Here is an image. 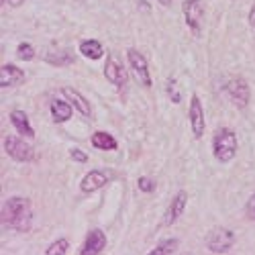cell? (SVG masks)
<instances>
[{
  "instance_id": "cell-20",
  "label": "cell",
  "mask_w": 255,
  "mask_h": 255,
  "mask_svg": "<svg viewBox=\"0 0 255 255\" xmlns=\"http://www.w3.org/2000/svg\"><path fill=\"white\" fill-rule=\"evenodd\" d=\"M178 251V239H167L163 243H159L155 249H151V255H169Z\"/></svg>"
},
{
  "instance_id": "cell-7",
  "label": "cell",
  "mask_w": 255,
  "mask_h": 255,
  "mask_svg": "<svg viewBox=\"0 0 255 255\" xmlns=\"http://www.w3.org/2000/svg\"><path fill=\"white\" fill-rule=\"evenodd\" d=\"M127 59H129L131 68L135 70V76L141 80V84L149 88L151 86V74H149V63H147V59L143 57V53H139L137 49H129L127 51Z\"/></svg>"
},
{
  "instance_id": "cell-4",
  "label": "cell",
  "mask_w": 255,
  "mask_h": 255,
  "mask_svg": "<svg viewBox=\"0 0 255 255\" xmlns=\"http://www.w3.org/2000/svg\"><path fill=\"white\" fill-rule=\"evenodd\" d=\"M182 10H184V20H186L188 29L192 31V35L198 37L200 31H202L204 12H206L204 10V2H202V0H186Z\"/></svg>"
},
{
  "instance_id": "cell-8",
  "label": "cell",
  "mask_w": 255,
  "mask_h": 255,
  "mask_svg": "<svg viewBox=\"0 0 255 255\" xmlns=\"http://www.w3.org/2000/svg\"><path fill=\"white\" fill-rule=\"evenodd\" d=\"M104 76H106V80H109L111 84H115V86H119V88H123L125 84H127V80H129V74H127L125 66H123V63L117 57H113V55L106 57Z\"/></svg>"
},
{
  "instance_id": "cell-2",
  "label": "cell",
  "mask_w": 255,
  "mask_h": 255,
  "mask_svg": "<svg viewBox=\"0 0 255 255\" xmlns=\"http://www.w3.org/2000/svg\"><path fill=\"white\" fill-rule=\"evenodd\" d=\"M212 153H215V157L223 163H227V161H231L233 157H235V153H237L235 133H233L231 129H227V127L219 129L215 133V139H212Z\"/></svg>"
},
{
  "instance_id": "cell-6",
  "label": "cell",
  "mask_w": 255,
  "mask_h": 255,
  "mask_svg": "<svg viewBox=\"0 0 255 255\" xmlns=\"http://www.w3.org/2000/svg\"><path fill=\"white\" fill-rule=\"evenodd\" d=\"M225 90L231 96V100L235 102L237 109H245V106L249 104L251 92H249V86H247V82L243 78H231V80H227Z\"/></svg>"
},
{
  "instance_id": "cell-18",
  "label": "cell",
  "mask_w": 255,
  "mask_h": 255,
  "mask_svg": "<svg viewBox=\"0 0 255 255\" xmlns=\"http://www.w3.org/2000/svg\"><path fill=\"white\" fill-rule=\"evenodd\" d=\"M92 145L96 147V149H102V151H113V149H117V139L109 133L98 131V133L92 135Z\"/></svg>"
},
{
  "instance_id": "cell-1",
  "label": "cell",
  "mask_w": 255,
  "mask_h": 255,
  "mask_svg": "<svg viewBox=\"0 0 255 255\" xmlns=\"http://www.w3.org/2000/svg\"><path fill=\"white\" fill-rule=\"evenodd\" d=\"M2 225L18 231V233H27L33 227V208L29 198L23 196H10L2 204Z\"/></svg>"
},
{
  "instance_id": "cell-28",
  "label": "cell",
  "mask_w": 255,
  "mask_h": 255,
  "mask_svg": "<svg viewBox=\"0 0 255 255\" xmlns=\"http://www.w3.org/2000/svg\"><path fill=\"white\" fill-rule=\"evenodd\" d=\"M25 0H2V4H8V6H20Z\"/></svg>"
},
{
  "instance_id": "cell-23",
  "label": "cell",
  "mask_w": 255,
  "mask_h": 255,
  "mask_svg": "<svg viewBox=\"0 0 255 255\" xmlns=\"http://www.w3.org/2000/svg\"><path fill=\"white\" fill-rule=\"evenodd\" d=\"M137 186H139L141 192H153V190H155V182L151 178H147V176H141Z\"/></svg>"
},
{
  "instance_id": "cell-22",
  "label": "cell",
  "mask_w": 255,
  "mask_h": 255,
  "mask_svg": "<svg viewBox=\"0 0 255 255\" xmlns=\"http://www.w3.org/2000/svg\"><path fill=\"white\" fill-rule=\"evenodd\" d=\"M16 55H18L20 59H25V61H31V59L35 57V49H33V45H29V43H20L18 49H16Z\"/></svg>"
},
{
  "instance_id": "cell-26",
  "label": "cell",
  "mask_w": 255,
  "mask_h": 255,
  "mask_svg": "<svg viewBox=\"0 0 255 255\" xmlns=\"http://www.w3.org/2000/svg\"><path fill=\"white\" fill-rule=\"evenodd\" d=\"M70 155H72V159H76V161H80V163H86V161H88V155L82 153L80 149H72Z\"/></svg>"
},
{
  "instance_id": "cell-21",
  "label": "cell",
  "mask_w": 255,
  "mask_h": 255,
  "mask_svg": "<svg viewBox=\"0 0 255 255\" xmlns=\"http://www.w3.org/2000/svg\"><path fill=\"white\" fill-rule=\"evenodd\" d=\"M68 251H70V241H68V239H63V237L57 239L55 243H51V245L45 249L47 255H66Z\"/></svg>"
},
{
  "instance_id": "cell-29",
  "label": "cell",
  "mask_w": 255,
  "mask_h": 255,
  "mask_svg": "<svg viewBox=\"0 0 255 255\" xmlns=\"http://www.w3.org/2000/svg\"><path fill=\"white\" fill-rule=\"evenodd\" d=\"M157 2L163 4V6H169V4H172V0H157Z\"/></svg>"
},
{
  "instance_id": "cell-17",
  "label": "cell",
  "mask_w": 255,
  "mask_h": 255,
  "mask_svg": "<svg viewBox=\"0 0 255 255\" xmlns=\"http://www.w3.org/2000/svg\"><path fill=\"white\" fill-rule=\"evenodd\" d=\"M51 117L55 123H63L72 117V104L63 102V100H53L51 102Z\"/></svg>"
},
{
  "instance_id": "cell-12",
  "label": "cell",
  "mask_w": 255,
  "mask_h": 255,
  "mask_svg": "<svg viewBox=\"0 0 255 255\" xmlns=\"http://www.w3.org/2000/svg\"><path fill=\"white\" fill-rule=\"evenodd\" d=\"M109 184V174L106 172H100V169H92L86 176L82 178V184H80V190L84 194H92L96 190H100L102 186Z\"/></svg>"
},
{
  "instance_id": "cell-14",
  "label": "cell",
  "mask_w": 255,
  "mask_h": 255,
  "mask_svg": "<svg viewBox=\"0 0 255 255\" xmlns=\"http://www.w3.org/2000/svg\"><path fill=\"white\" fill-rule=\"evenodd\" d=\"M61 94L70 100V104H72V106H76L82 117L92 119V106H90V102H88L86 98H84L78 90H74V88H61Z\"/></svg>"
},
{
  "instance_id": "cell-27",
  "label": "cell",
  "mask_w": 255,
  "mask_h": 255,
  "mask_svg": "<svg viewBox=\"0 0 255 255\" xmlns=\"http://www.w3.org/2000/svg\"><path fill=\"white\" fill-rule=\"evenodd\" d=\"M247 20H249V27H253V29H255V4L251 6V10H249V16H247Z\"/></svg>"
},
{
  "instance_id": "cell-11",
  "label": "cell",
  "mask_w": 255,
  "mask_h": 255,
  "mask_svg": "<svg viewBox=\"0 0 255 255\" xmlns=\"http://www.w3.org/2000/svg\"><path fill=\"white\" fill-rule=\"evenodd\" d=\"M104 247H106V235L100 229H92L80 249V255H98L104 251Z\"/></svg>"
},
{
  "instance_id": "cell-19",
  "label": "cell",
  "mask_w": 255,
  "mask_h": 255,
  "mask_svg": "<svg viewBox=\"0 0 255 255\" xmlns=\"http://www.w3.org/2000/svg\"><path fill=\"white\" fill-rule=\"evenodd\" d=\"M80 53L88 59H100L102 57V45L100 41L96 39H88V41H82L80 43Z\"/></svg>"
},
{
  "instance_id": "cell-3",
  "label": "cell",
  "mask_w": 255,
  "mask_h": 255,
  "mask_svg": "<svg viewBox=\"0 0 255 255\" xmlns=\"http://www.w3.org/2000/svg\"><path fill=\"white\" fill-rule=\"evenodd\" d=\"M233 245H235V233L225 227L212 229L206 237V247L210 253H227Z\"/></svg>"
},
{
  "instance_id": "cell-10",
  "label": "cell",
  "mask_w": 255,
  "mask_h": 255,
  "mask_svg": "<svg viewBox=\"0 0 255 255\" xmlns=\"http://www.w3.org/2000/svg\"><path fill=\"white\" fill-rule=\"evenodd\" d=\"M186 204H188V194L184 192V190H180V192L174 196V200L169 202L167 210H165V217H163V225H174L180 217H184V210H186Z\"/></svg>"
},
{
  "instance_id": "cell-24",
  "label": "cell",
  "mask_w": 255,
  "mask_h": 255,
  "mask_svg": "<svg viewBox=\"0 0 255 255\" xmlns=\"http://www.w3.org/2000/svg\"><path fill=\"white\" fill-rule=\"evenodd\" d=\"M167 94H169V98H172V102H180V92H178V88H176V80L174 78H169L167 80Z\"/></svg>"
},
{
  "instance_id": "cell-25",
  "label": "cell",
  "mask_w": 255,
  "mask_h": 255,
  "mask_svg": "<svg viewBox=\"0 0 255 255\" xmlns=\"http://www.w3.org/2000/svg\"><path fill=\"white\" fill-rule=\"evenodd\" d=\"M245 212H247V217H249V219L255 221V194L249 198V202H247V206H245Z\"/></svg>"
},
{
  "instance_id": "cell-15",
  "label": "cell",
  "mask_w": 255,
  "mask_h": 255,
  "mask_svg": "<svg viewBox=\"0 0 255 255\" xmlns=\"http://www.w3.org/2000/svg\"><path fill=\"white\" fill-rule=\"evenodd\" d=\"M10 123H12V127L16 129L18 135L29 137V139L35 137V131H33V127H31V123H29V115H27L25 111H20V109L12 111V113H10Z\"/></svg>"
},
{
  "instance_id": "cell-13",
  "label": "cell",
  "mask_w": 255,
  "mask_h": 255,
  "mask_svg": "<svg viewBox=\"0 0 255 255\" xmlns=\"http://www.w3.org/2000/svg\"><path fill=\"white\" fill-rule=\"evenodd\" d=\"M25 80V72L18 70L14 63H4L0 68V86L2 88H10V86H16Z\"/></svg>"
},
{
  "instance_id": "cell-9",
  "label": "cell",
  "mask_w": 255,
  "mask_h": 255,
  "mask_svg": "<svg viewBox=\"0 0 255 255\" xmlns=\"http://www.w3.org/2000/svg\"><path fill=\"white\" fill-rule=\"evenodd\" d=\"M190 125H192V133L196 139H202L204 129H206V123H204V109H202V102L200 98L194 94L192 100H190Z\"/></svg>"
},
{
  "instance_id": "cell-5",
  "label": "cell",
  "mask_w": 255,
  "mask_h": 255,
  "mask_svg": "<svg viewBox=\"0 0 255 255\" xmlns=\"http://www.w3.org/2000/svg\"><path fill=\"white\" fill-rule=\"evenodd\" d=\"M23 137V135H20ZM20 137L16 135H8L4 139V149L8 153V157H12L14 161H20V163H27V161H33L35 159V151H33V147L23 141Z\"/></svg>"
},
{
  "instance_id": "cell-16",
  "label": "cell",
  "mask_w": 255,
  "mask_h": 255,
  "mask_svg": "<svg viewBox=\"0 0 255 255\" xmlns=\"http://www.w3.org/2000/svg\"><path fill=\"white\" fill-rule=\"evenodd\" d=\"M43 59H45L47 63H53V66H70V63H74V55H72V51H68V49L47 51V53H43Z\"/></svg>"
}]
</instances>
